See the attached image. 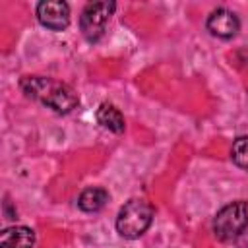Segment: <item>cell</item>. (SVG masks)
<instances>
[{
  "label": "cell",
  "mask_w": 248,
  "mask_h": 248,
  "mask_svg": "<svg viewBox=\"0 0 248 248\" xmlns=\"http://www.w3.org/2000/svg\"><path fill=\"white\" fill-rule=\"evenodd\" d=\"M97 122L103 128H107V130H110L114 134H122L124 128H126L122 112L114 105H108V103H105V105H101L97 108Z\"/></svg>",
  "instance_id": "obj_9"
},
{
  "label": "cell",
  "mask_w": 248,
  "mask_h": 248,
  "mask_svg": "<svg viewBox=\"0 0 248 248\" xmlns=\"http://www.w3.org/2000/svg\"><path fill=\"white\" fill-rule=\"evenodd\" d=\"M19 87L23 89V93L39 103H43L45 107L52 108L54 112L66 114L70 110H74L79 103L78 93L52 78H45V76H25L19 81Z\"/></svg>",
  "instance_id": "obj_1"
},
{
  "label": "cell",
  "mask_w": 248,
  "mask_h": 248,
  "mask_svg": "<svg viewBox=\"0 0 248 248\" xmlns=\"http://www.w3.org/2000/svg\"><path fill=\"white\" fill-rule=\"evenodd\" d=\"M107 202H108V192L105 188H97V186L85 188L79 194V198H78L79 209L81 211H87V213H95V211L103 209Z\"/></svg>",
  "instance_id": "obj_8"
},
{
  "label": "cell",
  "mask_w": 248,
  "mask_h": 248,
  "mask_svg": "<svg viewBox=\"0 0 248 248\" xmlns=\"http://www.w3.org/2000/svg\"><path fill=\"white\" fill-rule=\"evenodd\" d=\"M238 27H240L238 17L227 8H217L207 17V29L211 31V35L221 37V39L234 37L238 33Z\"/></svg>",
  "instance_id": "obj_6"
},
{
  "label": "cell",
  "mask_w": 248,
  "mask_h": 248,
  "mask_svg": "<svg viewBox=\"0 0 248 248\" xmlns=\"http://www.w3.org/2000/svg\"><path fill=\"white\" fill-rule=\"evenodd\" d=\"M231 157L240 169L248 170V136H242V138L234 140L232 149H231Z\"/></svg>",
  "instance_id": "obj_10"
},
{
  "label": "cell",
  "mask_w": 248,
  "mask_h": 248,
  "mask_svg": "<svg viewBox=\"0 0 248 248\" xmlns=\"http://www.w3.org/2000/svg\"><path fill=\"white\" fill-rule=\"evenodd\" d=\"M35 244V232L29 227H8L0 234V246L2 248H33Z\"/></svg>",
  "instance_id": "obj_7"
},
{
  "label": "cell",
  "mask_w": 248,
  "mask_h": 248,
  "mask_svg": "<svg viewBox=\"0 0 248 248\" xmlns=\"http://www.w3.org/2000/svg\"><path fill=\"white\" fill-rule=\"evenodd\" d=\"M114 8H116L114 2H91L83 8L79 17V29L87 41L95 43L103 37Z\"/></svg>",
  "instance_id": "obj_4"
},
{
  "label": "cell",
  "mask_w": 248,
  "mask_h": 248,
  "mask_svg": "<svg viewBox=\"0 0 248 248\" xmlns=\"http://www.w3.org/2000/svg\"><path fill=\"white\" fill-rule=\"evenodd\" d=\"M37 17L45 27L52 31H62L70 23V6L60 0L41 2L37 6Z\"/></svg>",
  "instance_id": "obj_5"
},
{
  "label": "cell",
  "mask_w": 248,
  "mask_h": 248,
  "mask_svg": "<svg viewBox=\"0 0 248 248\" xmlns=\"http://www.w3.org/2000/svg\"><path fill=\"white\" fill-rule=\"evenodd\" d=\"M248 227V203L238 200L221 207L213 219V232L219 240H234Z\"/></svg>",
  "instance_id": "obj_3"
},
{
  "label": "cell",
  "mask_w": 248,
  "mask_h": 248,
  "mask_svg": "<svg viewBox=\"0 0 248 248\" xmlns=\"http://www.w3.org/2000/svg\"><path fill=\"white\" fill-rule=\"evenodd\" d=\"M153 221V207L145 200H130L122 205L116 217V231L124 238L141 236Z\"/></svg>",
  "instance_id": "obj_2"
}]
</instances>
